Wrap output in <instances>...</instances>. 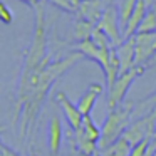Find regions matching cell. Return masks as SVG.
I'll list each match as a JSON object with an SVG mask.
<instances>
[{"mask_svg":"<svg viewBox=\"0 0 156 156\" xmlns=\"http://www.w3.org/2000/svg\"><path fill=\"white\" fill-rule=\"evenodd\" d=\"M82 57L84 55L79 51L71 52L62 59H54V54L47 52V22L44 4L35 7L34 35L24 55L12 121L14 126L19 124L20 139H25L29 133H32L39 111L55 81L74 67Z\"/></svg>","mask_w":156,"mask_h":156,"instance_id":"cell-1","label":"cell"},{"mask_svg":"<svg viewBox=\"0 0 156 156\" xmlns=\"http://www.w3.org/2000/svg\"><path fill=\"white\" fill-rule=\"evenodd\" d=\"M133 109H134L133 104H122L119 108L109 111L108 118L104 119V122L101 126L102 134H101V139H99V151L122 138L126 129L131 126Z\"/></svg>","mask_w":156,"mask_h":156,"instance_id":"cell-2","label":"cell"},{"mask_svg":"<svg viewBox=\"0 0 156 156\" xmlns=\"http://www.w3.org/2000/svg\"><path fill=\"white\" fill-rule=\"evenodd\" d=\"M143 72H144V69L133 67L131 71H128V72L119 76L118 81L112 84V87L108 89V109L109 111H112V109H116V108L124 104V99H126V94H128L129 87H131L133 82H134Z\"/></svg>","mask_w":156,"mask_h":156,"instance_id":"cell-3","label":"cell"},{"mask_svg":"<svg viewBox=\"0 0 156 156\" xmlns=\"http://www.w3.org/2000/svg\"><path fill=\"white\" fill-rule=\"evenodd\" d=\"M156 133V112L146 114L143 118L136 119L134 122H131L126 133L122 134V138L126 141H129L131 146H136L139 143L146 141V139H154Z\"/></svg>","mask_w":156,"mask_h":156,"instance_id":"cell-4","label":"cell"},{"mask_svg":"<svg viewBox=\"0 0 156 156\" xmlns=\"http://www.w3.org/2000/svg\"><path fill=\"white\" fill-rule=\"evenodd\" d=\"M98 27L111 39L112 47H119L124 41V35L121 30V24H119V12H118V4H106V10L102 14L101 20H99Z\"/></svg>","mask_w":156,"mask_h":156,"instance_id":"cell-5","label":"cell"},{"mask_svg":"<svg viewBox=\"0 0 156 156\" xmlns=\"http://www.w3.org/2000/svg\"><path fill=\"white\" fill-rule=\"evenodd\" d=\"M136 39V66L146 71L151 61L156 57V32L153 34H143L138 32L134 35Z\"/></svg>","mask_w":156,"mask_h":156,"instance_id":"cell-6","label":"cell"},{"mask_svg":"<svg viewBox=\"0 0 156 156\" xmlns=\"http://www.w3.org/2000/svg\"><path fill=\"white\" fill-rule=\"evenodd\" d=\"M55 99H57V102L61 104L62 112H64L66 119H67L69 128H71L74 133H77L79 129L82 128V124H84V116H82L81 111H79L77 104H74V102L66 96V92H62V91L57 92Z\"/></svg>","mask_w":156,"mask_h":156,"instance_id":"cell-7","label":"cell"},{"mask_svg":"<svg viewBox=\"0 0 156 156\" xmlns=\"http://www.w3.org/2000/svg\"><path fill=\"white\" fill-rule=\"evenodd\" d=\"M104 10H106L104 0H82L77 9V15L79 19H84V20L98 25Z\"/></svg>","mask_w":156,"mask_h":156,"instance_id":"cell-8","label":"cell"},{"mask_svg":"<svg viewBox=\"0 0 156 156\" xmlns=\"http://www.w3.org/2000/svg\"><path fill=\"white\" fill-rule=\"evenodd\" d=\"M116 52L119 55L121 61V74L131 71L136 66V39L128 37L122 41V44L119 47H116Z\"/></svg>","mask_w":156,"mask_h":156,"instance_id":"cell-9","label":"cell"},{"mask_svg":"<svg viewBox=\"0 0 156 156\" xmlns=\"http://www.w3.org/2000/svg\"><path fill=\"white\" fill-rule=\"evenodd\" d=\"M62 134H64V128H62L61 119L57 116H52L49 119V128H47V144L52 156H57L59 151H61Z\"/></svg>","mask_w":156,"mask_h":156,"instance_id":"cell-10","label":"cell"},{"mask_svg":"<svg viewBox=\"0 0 156 156\" xmlns=\"http://www.w3.org/2000/svg\"><path fill=\"white\" fill-rule=\"evenodd\" d=\"M102 91H104V87H102L101 84H91L87 87V91L79 98L77 108H79V111L82 112V116H91L92 109H94L99 96L102 94Z\"/></svg>","mask_w":156,"mask_h":156,"instance_id":"cell-11","label":"cell"},{"mask_svg":"<svg viewBox=\"0 0 156 156\" xmlns=\"http://www.w3.org/2000/svg\"><path fill=\"white\" fill-rule=\"evenodd\" d=\"M139 0H119L118 2V12H119V24H121V30L124 35V30L129 24V19L133 17L136 10V5H138Z\"/></svg>","mask_w":156,"mask_h":156,"instance_id":"cell-12","label":"cell"},{"mask_svg":"<svg viewBox=\"0 0 156 156\" xmlns=\"http://www.w3.org/2000/svg\"><path fill=\"white\" fill-rule=\"evenodd\" d=\"M74 134L76 136H84V138L91 139V141H96L99 144V139H101L102 131H101V128L92 121L91 116H84V124H82V128L79 129L77 133H74Z\"/></svg>","mask_w":156,"mask_h":156,"instance_id":"cell-13","label":"cell"},{"mask_svg":"<svg viewBox=\"0 0 156 156\" xmlns=\"http://www.w3.org/2000/svg\"><path fill=\"white\" fill-rule=\"evenodd\" d=\"M131 151H133V146L129 144V141L121 138L116 143H112L111 146L101 149V156H131Z\"/></svg>","mask_w":156,"mask_h":156,"instance_id":"cell-14","label":"cell"},{"mask_svg":"<svg viewBox=\"0 0 156 156\" xmlns=\"http://www.w3.org/2000/svg\"><path fill=\"white\" fill-rule=\"evenodd\" d=\"M151 112H156V91L151 96H148L146 99L139 101L134 106V109H133V116H136L138 119L146 114H151Z\"/></svg>","mask_w":156,"mask_h":156,"instance_id":"cell-15","label":"cell"},{"mask_svg":"<svg viewBox=\"0 0 156 156\" xmlns=\"http://www.w3.org/2000/svg\"><path fill=\"white\" fill-rule=\"evenodd\" d=\"M96 27H98V25L91 24V22L84 20V19H77V20L74 22V35L79 39V42L87 41V39L92 37V32H94Z\"/></svg>","mask_w":156,"mask_h":156,"instance_id":"cell-16","label":"cell"},{"mask_svg":"<svg viewBox=\"0 0 156 156\" xmlns=\"http://www.w3.org/2000/svg\"><path fill=\"white\" fill-rule=\"evenodd\" d=\"M91 39L94 41V44L98 45L99 49H112L111 39H109L108 35H106L99 27H96V29H94V32H92V37H91Z\"/></svg>","mask_w":156,"mask_h":156,"instance_id":"cell-17","label":"cell"},{"mask_svg":"<svg viewBox=\"0 0 156 156\" xmlns=\"http://www.w3.org/2000/svg\"><path fill=\"white\" fill-rule=\"evenodd\" d=\"M0 19L5 25H10L14 22V12L9 9V5L5 2H0Z\"/></svg>","mask_w":156,"mask_h":156,"instance_id":"cell-18","label":"cell"},{"mask_svg":"<svg viewBox=\"0 0 156 156\" xmlns=\"http://www.w3.org/2000/svg\"><path fill=\"white\" fill-rule=\"evenodd\" d=\"M153 139H146V141L139 143V144L133 146V151H131V156H144L146 151H148L149 148V143H151Z\"/></svg>","mask_w":156,"mask_h":156,"instance_id":"cell-19","label":"cell"},{"mask_svg":"<svg viewBox=\"0 0 156 156\" xmlns=\"http://www.w3.org/2000/svg\"><path fill=\"white\" fill-rule=\"evenodd\" d=\"M2 156H22L20 153H17L14 148H10L9 144L2 143Z\"/></svg>","mask_w":156,"mask_h":156,"instance_id":"cell-20","label":"cell"},{"mask_svg":"<svg viewBox=\"0 0 156 156\" xmlns=\"http://www.w3.org/2000/svg\"><path fill=\"white\" fill-rule=\"evenodd\" d=\"M67 156H77V144H76V134H74V131H72V134H71V153H69Z\"/></svg>","mask_w":156,"mask_h":156,"instance_id":"cell-21","label":"cell"},{"mask_svg":"<svg viewBox=\"0 0 156 156\" xmlns=\"http://www.w3.org/2000/svg\"><path fill=\"white\" fill-rule=\"evenodd\" d=\"M24 4H27V5H30V7H39L41 4H44V0H22Z\"/></svg>","mask_w":156,"mask_h":156,"instance_id":"cell-22","label":"cell"},{"mask_svg":"<svg viewBox=\"0 0 156 156\" xmlns=\"http://www.w3.org/2000/svg\"><path fill=\"white\" fill-rule=\"evenodd\" d=\"M112 2H114V0H106V4H112Z\"/></svg>","mask_w":156,"mask_h":156,"instance_id":"cell-23","label":"cell"},{"mask_svg":"<svg viewBox=\"0 0 156 156\" xmlns=\"http://www.w3.org/2000/svg\"><path fill=\"white\" fill-rule=\"evenodd\" d=\"M94 156H101V151H98V153H96V154Z\"/></svg>","mask_w":156,"mask_h":156,"instance_id":"cell-24","label":"cell"},{"mask_svg":"<svg viewBox=\"0 0 156 156\" xmlns=\"http://www.w3.org/2000/svg\"><path fill=\"white\" fill-rule=\"evenodd\" d=\"M30 156H39V154H30Z\"/></svg>","mask_w":156,"mask_h":156,"instance_id":"cell-25","label":"cell"},{"mask_svg":"<svg viewBox=\"0 0 156 156\" xmlns=\"http://www.w3.org/2000/svg\"><path fill=\"white\" fill-rule=\"evenodd\" d=\"M154 138H156V133H154Z\"/></svg>","mask_w":156,"mask_h":156,"instance_id":"cell-26","label":"cell"},{"mask_svg":"<svg viewBox=\"0 0 156 156\" xmlns=\"http://www.w3.org/2000/svg\"><path fill=\"white\" fill-rule=\"evenodd\" d=\"M153 156H156V153H154V154H153Z\"/></svg>","mask_w":156,"mask_h":156,"instance_id":"cell-27","label":"cell"}]
</instances>
